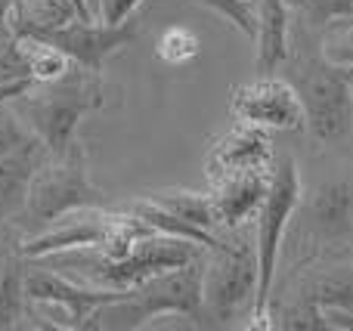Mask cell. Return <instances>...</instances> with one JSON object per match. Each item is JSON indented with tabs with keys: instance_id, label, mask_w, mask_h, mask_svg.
<instances>
[{
	"instance_id": "obj_21",
	"label": "cell",
	"mask_w": 353,
	"mask_h": 331,
	"mask_svg": "<svg viewBox=\"0 0 353 331\" xmlns=\"http://www.w3.org/2000/svg\"><path fill=\"white\" fill-rule=\"evenodd\" d=\"M201 53V41L192 28L186 25H171L159 34V43H155V56H159L165 65H186L195 56Z\"/></svg>"
},
{
	"instance_id": "obj_11",
	"label": "cell",
	"mask_w": 353,
	"mask_h": 331,
	"mask_svg": "<svg viewBox=\"0 0 353 331\" xmlns=\"http://www.w3.org/2000/svg\"><path fill=\"white\" fill-rule=\"evenodd\" d=\"M270 186V167H251V171H236L211 183V204L217 214V226L223 229H242L248 220H254L267 198Z\"/></svg>"
},
{
	"instance_id": "obj_1",
	"label": "cell",
	"mask_w": 353,
	"mask_h": 331,
	"mask_svg": "<svg viewBox=\"0 0 353 331\" xmlns=\"http://www.w3.org/2000/svg\"><path fill=\"white\" fill-rule=\"evenodd\" d=\"M323 31L288 22V56L276 74L292 84L316 142H335L353 127V68L323 56Z\"/></svg>"
},
{
	"instance_id": "obj_13",
	"label": "cell",
	"mask_w": 353,
	"mask_h": 331,
	"mask_svg": "<svg viewBox=\"0 0 353 331\" xmlns=\"http://www.w3.org/2000/svg\"><path fill=\"white\" fill-rule=\"evenodd\" d=\"M257 31H254V68L257 74H276L288 56V12L285 0H254Z\"/></svg>"
},
{
	"instance_id": "obj_3",
	"label": "cell",
	"mask_w": 353,
	"mask_h": 331,
	"mask_svg": "<svg viewBox=\"0 0 353 331\" xmlns=\"http://www.w3.org/2000/svg\"><path fill=\"white\" fill-rule=\"evenodd\" d=\"M112 198L87 173V149L74 140L65 152H47L34 164L28 180L25 208L16 217V226L25 233H41L59 217L81 208H109Z\"/></svg>"
},
{
	"instance_id": "obj_12",
	"label": "cell",
	"mask_w": 353,
	"mask_h": 331,
	"mask_svg": "<svg viewBox=\"0 0 353 331\" xmlns=\"http://www.w3.org/2000/svg\"><path fill=\"white\" fill-rule=\"evenodd\" d=\"M25 313V254L22 229L6 223L0 229V328H19Z\"/></svg>"
},
{
	"instance_id": "obj_18",
	"label": "cell",
	"mask_w": 353,
	"mask_h": 331,
	"mask_svg": "<svg viewBox=\"0 0 353 331\" xmlns=\"http://www.w3.org/2000/svg\"><path fill=\"white\" fill-rule=\"evenodd\" d=\"M19 47L25 53L28 62V74L34 84H50V81H59L68 68L74 65L68 59V53H62L56 43L43 41V37H19Z\"/></svg>"
},
{
	"instance_id": "obj_25",
	"label": "cell",
	"mask_w": 353,
	"mask_h": 331,
	"mask_svg": "<svg viewBox=\"0 0 353 331\" xmlns=\"http://www.w3.org/2000/svg\"><path fill=\"white\" fill-rule=\"evenodd\" d=\"M143 0H90V16L105 25H121L137 12Z\"/></svg>"
},
{
	"instance_id": "obj_16",
	"label": "cell",
	"mask_w": 353,
	"mask_h": 331,
	"mask_svg": "<svg viewBox=\"0 0 353 331\" xmlns=\"http://www.w3.org/2000/svg\"><path fill=\"white\" fill-rule=\"evenodd\" d=\"M159 208H165L168 214H174L176 220L189 223L195 229L205 233H217V214L211 204V192H189V189H165V192H149Z\"/></svg>"
},
{
	"instance_id": "obj_7",
	"label": "cell",
	"mask_w": 353,
	"mask_h": 331,
	"mask_svg": "<svg viewBox=\"0 0 353 331\" xmlns=\"http://www.w3.org/2000/svg\"><path fill=\"white\" fill-rule=\"evenodd\" d=\"M301 211V242L313 248L310 257L341 248L353 235V183L347 180H325L319 189L298 204Z\"/></svg>"
},
{
	"instance_id": "obj_29",
	"label": "cell",
	"mask_w": 353,
	"mask_h": 331,
	"mask_svg": "<svg viewBox=\"0 0 353 331\" xmlns=\"http://www.w3.org/2000/svg\"><path fill=\"white\" fill-rule=\"evenodd\" d=\"M87 6H90V0H87Z\"/></svg>"
},
{
	"instance_id": "obj_24",
	"label": "cell",
	"mask_w": 353,
	"mask_h": 331,
	"mask_svg": "<svg viewBox=\"0 0 353 331\" xmlns=\"http://www.w3.org/2000/svg\"><path fill=\"white\" fill-rule=\"evenodd\" d=\"M0 81H31L19 37H0Z\"/></svg>"
},
{
	"instance_id": "obj_5",
	"label": "cell",
	"mask_w": 353,
	"mask_h": 331,
	"mask_svg": "<svg viewBox=\"0 0 353 331\" xmlns=\"http://www.w3.org/2000/svg\"><path fill=\"white\" fill-rule=\"evenodd\" d=\"M301 171L292 152L273 155L270 164V186L261 211L254 217V248H257V297L251 310L248 328H273L270 316V295L276 282V264H279V245L285 239V229L301 204Z\"/></svg>"
},
{
	"instance_id": "obj_8",
	"label": "cell",
	"mask_w": 353,
	"mask_h": 331,
	"mask_svg": "<svg viewBox=\"0 0 353 331\" xmlns=\"http://www.w3.org/2000/svg\"><path fill=\"white\" fill-rule=\"evenodd\" d=\"M230 111L236 121L267 130H307L301 99L282 74H257L236 87L230 93Z\"/></svg>"
},
{
	"instance_id": "obj_14",
	"label": "cell",
	"mask_w": 353,
	"mask_h": 331,
	"mask_svg": "<svg viewBox=\"0 0 353 331\" xmlns=\"http://www.w3.org/2000/svg\"><path fill=\"white\" fill-rule=\"evenodd\" d=\"M47 152L34 155H0V223H12L25 208L28 180L34 164Z\"/></svg>"
},
{
	"instance_id": "obj_2",
	"label": "cell",
	"mask_w": 353,
	"mask_h": 331,
	"mask_svg": "<svg viewBox=\"0 0 353 331\" xmlns=\"http://www.w3.org/2000/svg\"><path fill=\"white\" fill-rule=\"evenodd\" d=\"M105 105L103 72H93L74 62L59 81L31 84L22 96L12 99L25 124L47 146V152H65L74 142L81 118Z\"/></svg>"
},
{
	"instance_id": "obj_17",
	"label": "cell",
	"mask_w": 353,
	"mask_h": 331,
	"mask_svg": "<svg viewBox=\"0 0 353 331\" xmlns=\"http://www.w3.org/2000/svg\"><path fill=\"white\" fill-rule=\"evenodd\" d=\"M298 295L319 310H341V313L353 316V273H323V276H313Z\"/></svg>"
},
{
	"instance_id": "obj_6",
	"label": "cell",
	"mask_w": 353,
	"mask_h": 331,
	"mask_svg": "<svg viewBox=\"0 0 353 331\" xmlns=\"http://www.w3.org/2000/svg\"><path fill=\"white\" fill-rule=\"evenodd\" d=\"M257 297V248L245 239H220L208 251L201 279V325H230L254 310Z\"/></svg>"
},
{
	"instance_id": "obj_20",
	"label": "cell",
	"mask_w": 353,
	"mask_h": 331,
	"mask_svg": "<svg viewBox=\"0 0 353 331\" xmlns=\"http://www.w3.org/2000/svg\"><path fill=\"white\" fill-rule=\"evenodd\" d=\"M34 152H47V146L19 118L12 103H3L0 105V155H34Z\"/></svg>"
},
{
	"instance_id": "obj_15",
	"label": "cell",
	"mask_w": 353,
	"mask_h": 331,
	"mask_svg": "<svg viewBox=\"0 0 353 331\" xmlns=\"http://www.w3.org/2000/svg\"><path fill=\"white\" fill-rule=\"evenodd\" d=\"M81 19L72 0H19L16 37H43Z\"/></svg>"
},
{
	"instance_id": "obj_26",
	"label": "cell",
	"mask_w": 353,
	"mask_h": 331,
	"mask_svg": "<svg viewBox=\"0 0 353 331\" xmlns=\"http://www.w3.org/2000/svg\"><path fill=\"white\" fill-rule=\"evenodd\" d=\"M19 0H0V37H16Z\"/></svg>"
},
{
	"instance_id": "obj_4",
	"label": "cell",
	"mask_w": 353,
	"mask_h": 331,
	"mask_svg": "<svg viewBox=\"0 0 353 331\" xmlns=\"http://www.w3.org/2000/svg\"><path fill=\"white\" fill-rule=\"evenodd\" d=\"M208 251L195 260L159 276H149L146 282L128 288L118 301H109L93 310L87 328H143L155 316H189L201 322V279H205Z\"/></svg>"
},
{
	"instance_id": "obj_19",
	"label": "cell",
	"mask_w": 353,
	"mask_h": 331,
	"mask_svg": "<svg viewBox=\"0 0 353 331\" xmlns=\"http://www.w3.org/2000/svg\"><path fill=\"white\" fill-rule=\"evenodd\" d=\"M292 22L310 31H325L332 22L353 19V0H285Z\"/></svg>"
},
{
	"instance_id": "obj_9",
	"label": "cell",
	"mask_w": 353,
	"mask_h": 331,
	"mask_svg": "<svg viewBox=\"0 0 353 331\" xmlns=\"http://www.w3.org/2000/svg\"><path fill=\"white\" fill-rule=\"evenodd\" d=\"M137 37H140V22L130 16L121 25H105L99 19H74L65 28L53 31V34H43V41L56 43L78 65L103 72L105 59L121 53L124 47H130Z\"/></svg>"
},
{
	"instance_id": "obj_28",
	"label": "cell",
	"mask_w": 353,
	"mask_h": 331,
	"mask_svg": "<svg viewBox=\"0 0 353 331\" xmlns=\"http://www.w3.org/2000/svg\"><path fill=\"white\" fill-rule=\"evenodd\" d=\"M74 6H78V12H81V19H93L90 16V6H87V0H72Z\"/></svg>"
},
{
	"instance_id": "obj_10",
	"label": "cell",
	"mask_w": 353,
	"mask_h": 331,
	"mask_svg": "<svg viewBox=\"0 0 353 331\" xmlns=\"http://www.w3.org/2000/svg\"><path fill=\"white\" fill-rule=\"evenodd\" d=\"M273 164V140H270L267 127L257 124H242L236 121V127H230L226 134H220L211 142L205 155V177L220 180L226 173L236 171H251V167H270Z\"/></svg>"
},
{
	"instance_id": "obj_27",
	"label": "cell",
	"mask_w": 353,
	"mask_h": 331,
	"mask_svg": "<svg viewBox=\"0 0 353 331\" xmlns=\"http://www.w3.org/2000/svg\"><path fill=\"white\" fill-rule=\"evenodd\" d=\"M34 81H0V105L3 103H12L16 96H22Z\"/></svg>"
},
{
	"instance_id": "obj_22",
	"label": "cell",
	"mask_w": 353,
	"mask_h": 331,
	"mask_svg": "<svg viewBox=\"0 0 353 331\" xmlns=\"http://www.w3.org/2000/svg\"><path fill=\"white\" fill-rule=\"evenodd\" d=\"M323 56L335 65H347L353 68V19H341V22H332L323 31Z\"/></svg>"
},
{
	"instance_id": "obj_23",
	"label": "cell",
	"mask_w": 353,
	"mask_h": 331,
	"mask_svg": "<svg viewBox=\"0 0 353 331\" xmlns=\"http://www.w3.org/2000/svg\"><path fill=\"white\" fill-rule=\"evenodd\" d=\"M192 3H201L208 10L220 12L230 25H236L245 37H254L257 31V12H254V0H192Z\"/></svg>"
}]
</instances>
